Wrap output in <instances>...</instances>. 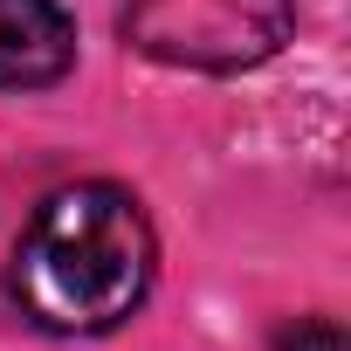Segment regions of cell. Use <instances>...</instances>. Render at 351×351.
Instances as JSON below:
<instances>
[{
	"label": "cell",
	"instance_id": "1",
	"mask_svg": "<svg viewBox=\"0 0 351 351\" xmlns=\"http://www.w3.org/2000/svg\"><path fill=\"white\" fill-rule=\"evenodd\" d=\"M152 269L158 241L145 207L110 180H76L28 214L8 262V289L28 324L56 337H104L145 303Z\"/></svg>",
	"mask_w": 351,
	"mask_h": 351
},
{
	"label": "cell",
	"instance_id": "2",
	"mask_svg": "<svg viewBox=\"0 0 351 351\" xmlns=\"http://www.w3.org/2000/svg\"><path fill=\"white\" fill-rule=\"evenodd\" d=\"M117 28L165 69L241 76L289 42V0H124Z\"/></svg>",
	"mask_w": 351,
	"mask_h": 351
},
{
	"label": "cell",
	"instance_id": "3",
	"mask_svg": "<svg viewBox=\"0 0 351 351\" xmlns=\"http://www.w3.org/2000/svg\"><path fill=\"white\" fill-rule=\"evenodd\" d=\"M76 62V28L56 0H0V90H49Z\"/></svg>",
	"mask_w": 351,
	"mask_h": 351
},
{
	"label": "cell",
	"instance_id": "4",
	"mask_svg": "<svg viewBox=\"0 0 351 351\" xmlns=\"http://www.w3.org/2000/svg\"><path fill=\"white\" fill-rule=\"evenodd\" d=\"M276 351H344V330L330 317H296L276 330Z\"/></svg>",
	"mask_w": 351,
	"mask_h": 351
}]
</instances>
